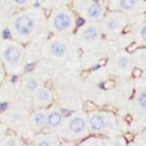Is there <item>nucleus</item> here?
<instances>
[{
    "label": "nucleus",
    "instance_id": "nucleus-1",
    "mask_svg": "<svg viewBox=\"0 0 146 146\" xmlns=\"http://www.w3.org/2000/svg\"><path fill=\"white\" fill-rule=\"evenodd\" d=\"M42 12L36 7H28L15 12L9 20V33L12 40L25 44L31 42L38 33Z\"/></svg>",
    "mask_w": 146,
    "mask_h": 146
},
{
    "label": "nucleus",
    "instance_id": "nucleus-2",
    "mask_svg": "<svg viewBox=\"0 0 146 146\" xmlns=\"http://www.w3.org/2000/svg\"><path fill=\"white\" fill-rule=\"evenodd\" d=\"M0 60L7 73H20L26 66V50L23 45L16 40L4 42L0 46Z\"/></svg>",
    "mask_w": 146,
    "mask_h": 146
},
{
    "label": "nucleus",
    "instance_id": "nucleus-3",
    "mask_svg": "<svg viewBox=\"0 0 146 146\" xmlns=\"http://www.w3.org/2000/svg\"><path fill=\"white\" fill-rule=\"evenodd\" d=\"M48 26L51 33L56 35H67L77 27V17L70 6L63 4L50 10L48 16Z\"/></svg>",
    "mask_w": 146,
    "mask_h": 146
},
{
    "label": "nucleus",
    "instance_id": "nucleus-4",
    "mask_svg": "<svg viewBox=\"0 0 146 146\" xmlns=\"http://www.w3.org/2000/svg\"><path fill=\"white\" fill-rule=\"evenodd\" d=\"M60 136L67 140H79L85 138L89 133L88 127V115L83 112L71 113L65 118V122L58 128Z\"/></svg>",
    "mask_w": 146,
    "mask_h": 146
},
{
    "label": "nucleus",
    "instance_id": "nucleus-5",
    "mask_svg": "<svg viewBox=\"0 0 146 146\" xmlns=\"http://www.w3.org/2000/svg\"><path fill=\"white\" fill-rule=\"evenodd\" d=\"M73 11L89 22H99L105 17V9L94 0H72Z\"/></svg>",
    "mask_w": 146,
    "mask_h": 146
},
{
    "label": "nucleus",
    "instance_id": "nucleus-6",
    "mask_svg": "<svg viewBox=\"0 0 146 146\" xmlns=\"http://www.w3.org/2000/svg\"><path fill=\"white\" fill-rule=\"evenodd\" d=\"M88 127L91 133H102L116 127V118L110 112L95 110L88 115Z\"/></svg>",
    "mask_w": 146,
    "mask_h": 146
},
{
    "label": "nucleus",
    "instance_id": "nucleus-7",
    "mask_svg": "<svg viewBox=\"0 0 146 146\" xmlns=\"http://www.w3.org/2000/svg\"><path fill=\"white\" fill-rule=\"evenodd\" d=\"M128 23L127 16L122 11H115L102 18V25L100 29L106 35H117L122 33L123 27Z\"/></svg>",
    "mask_w": 146,
    "mask_h": 146
},
{
    "label": "nucleus",
    "instance_id": "nucleus-8",
    "mask_svg": "<svg viewBox=\"0 0 146 146\" xmlns=\"http://www.w3.org/2000/svg\"><path fill=\"white\" fill-rule=\"evenodd\" d=\"M76 34H77V39L80 43L94 44L99 42L100 36H101V29L94 22H89V23H83L82 26H79Z\"/></svg>",
    "mask_w": 146,
    "mask_h": 146
},
{
    "label": "nucleus",
    "instance_id": "nucleus-9",
    "mask_svg": "<svg viewBox=\"0 0 146 146\" xmlns=\"http://www.w3.org/2000/svg\"><path fill=\"white\" fill-rule=\"evenodd\" d=\"M133 58L130 54L127 51H121L117 54V56L113 60L112 70L119 76H127L130 73L131 66H133Z\"/></svg>",
    "mask_w": 146,
    "mask_h": 146
},
{
    "label": "nucleus",
    "instance_id": "nucleus-10",
    "mask_svg": "<svg viewBox=\"0 0 146 146\" xmlns=\"http://www.w3.org/2000/svg\"><path fill=\"white\" fill-rule=\"evenodd\" d=\"M135 111L141 116H146V78L136 82V94L134 100Z\"/></svg>",
    "mask_w": 146,
    "mask_h": 146
},
{
    "label": "nucleus",
    "instance_id": "nucleus-11",
    "mask_svg": "<svg viewBox=\"0 0 146 146\" xmlns=\"http://www.w3.org/2000/svg\"><path fill=\"white\" fill-rule=\"evenodd\" d=\"M33 106L35 107H49L54 102V93L48 86H40V88L32 95Z\"/></svg>",
    "mask_w": 146,
    "mask_h": 146
},
{
    "label": "nucleus",
    "instance_id": "nucleus-12",
    "mask_svg": "<svg viewBox=\"0 0 146 146\" xmlns=\"http://www.w3.org/2000/svg\"><path fill=\"white\" fill-rule=\"evenodd\" d=\"M46 107H36L29 116V125L35 133H39L46 128Z\"/></svg>",
    "mask_w": 146,
    "mask_h": 146
},
{
    "label": "nucleus",
    "instance_id": "nucleus-13",
    "mask_svg": "<svg viewBox=\"0 0 146 146\" xmlns=\"http://www.w3.org/2000/svg\"><path fill=\"white\" fill-rule=\"evenodd\" d=\"M48 52L52 58H62L68 52V42L63 38H55L48 45Z\"/></svg>",
    "mask_w": 146,
    "mask_h": 146
},
{
    "label": "nucleus",
    "instance_id": "nucleus-14",
    "mask_svg": "<svg viewBox=\"0 0 146 146\" xmlns=\"http://www.w3.org/2000/svg\"><path fill=\"white\" fill-rule=\"evenodd\" d=\"M65 122V116L62 115L61 110L56 106H49L46 116V128L49 130H58V128Z\"/></svg>",
    "mask_w": 146,
    "mask_h": 146
},
{
    "label": "nucleus",
    "instance_id": "nucleus-15",
    "mask_svg": "<svg viewBox=\"0 0 146 146\" xmlns=\"http://www.w3.org/2000/svg\"><path fill=\"white\" fill-rule=\"evenodd\" d=\"M118 10L128 13H140L146 10V1L144 0H117Z\"/></svg>",
    "mask_w": 146,
    "mask_h": 146
},
{
    "label": "nucleus",
    "instance_id": "nucleus-16",
    "mask_svg": "<svg viewBox=\"0 0 146 146\" xmlns=\"http://www.w3.org/2000/svg\"><path fill=\"white\" fill-rule=\"evenodd\" d=\"M61 139L57 134L54 133H40L34 136L33 145L35 146H57L60 145Z\"/></svg>",
    "mask_w": 146,
    "mask_h": 146
},
{
    "label": "nucleus",
    "instance_id": "nucleus-17",
    "mask_svg": "<svg viewBox=\"0 0 146 146\" xmlns=\"http://www.w3.org/2000/svg\"><path fill=\"white\" fill-rule=\"evenodd\" d=\"M22 86H23V90L28 95H33L42 85H40V80L38 77L29 73V74L25 76L23 82H22Z\"/></svg>",
    "mask_w": 146,
    "mask_h": 146
},
{
    "label": "nucleus",
    "instance_id": "nucleus-18",
    "mask_svg": "<svg viewBox=\"0 0 146 146\" xmlns=\"http://www.w3.org/2000/svg\"><path fill=\"white\" fill-rule=\"evenodd\" d=\"M131 58L136 67L146 71V46H139L134 52H131Z\"/></svg>",
    "mask_w": 146,
    "mask_h": 146
},
{
    "label": "nucleus",
    "instance_id": "nucleus-19",
    "mask_svg": "<svg viewBox=\"0 0 146 146\" xmlns=\"http://www.w3.org/2000/svg\"><path fill=\"white\" fill-rule=\"evenodd\" d=\"M26 143L21 136H18L17 134L9 133V131L0 140V146H23Z\"/></svg>",
    "mask_w": 146,
    "mask_h": 146
},
{
    "label": "nucleus",
    "instance_id": "nucleus-20",
    "mask_svg": "<svg viewBox=\"0 0 146 146\" xmlns=\"http://www.w3.org/2000/svg\"><path fill=\"white\" fill-rule=\"evenodd\" d=\"M36 3V0H6V4L15 9H28L34 6V4Z\"/></svg>",
    "mask_w": 146,
    "mask_h": 146
},
{
    "label": "nucleus",
    "instance_id": "nucleus-21",
    "mask_svg": "<svg viewBox=\"0 0 146 146\" xmlns=\"http://www.w3.org/2000/svg\"><path fill=\"white\" fill-rule=\"evenodd\" d=\"M135 43L139 46H146V21L139 27L135 33Z\"/></svg>",
    "mask_w": 146,
    "mask_h": 146
},
{
    "label": "nucleus",
    "instance_id": "nucleus-22",
    "mask_svg": "<svg viewBox=\"0 0 146 146\" xmlns=\"http://www.w3.org/2000/svg\"><path fill=\"white\" fill-rule=\"evenodd\" d=\"M38 3L40 4V6L46 9V10H52L54 7H57L66 4L67 0H38Z\"/></svg>",
    "mask_w": 146,
    "mask_h": 146
},
{
    "label": "nucleus",
    "instance_id": "nucleus-23",
    "mask_svg": "<svg viewBox=\"0 0 146 146\" xmlns=\"http://www.w3.org/2000/svg\"><path fill=\"white\" fill-rule=\"evenodd\" d=\"M80 145H83V146H100V145H102V140L100 138H98V136H91V138L84 139L80 143Z\"/></svg>",
    "mask_w": 146,
    "mask_h": 146
},
{
    "label": "nucleus",
    "instance_id": "nucleus-24",
    "mask_svg": "<svg viewBox=\"0 0 146 146\" xmlns=\"http://www.w3.org/2000/svg\"><path fill=\"white\" fill-rule=\"evenodd\" d=\"M128 143H127V140L123 138H117V139H115V140H112V143H111V145H113V146H124V145H127Z\"/></svg>",
    "mask_w": 146,
    "mask_h": 146
},
{
    "label": "nucleus",
    "instance_id": "nucleus-25",
    "mask_svg": "<svg viewBox=\"0 0 146 146\" xmlns=\"http://www.w3.org/2000/svg\"><path fill=\"white\" fill-rule=\"evenodd\" d=\"M95 110H98V107L95 106V104L90 102V101L85 102L84 107H83V111H85V112H91V111H95Z\"/></svg>",
    "mask_w": 146,
    "mask_h": 146
},
{
    "label": "nucleus",
    "instance_id": "nucleus-26",
    "mask_svg": "<svg viewBox=\"0 0 146 146\" xmlns=\"http://www.w3.org/2000/svg\"><path fill=\"white\" fill-rule=\"evenodd\" d=\"M131 76H133L134 78H141V77H143V70L135 66L133 70H131Z\"/></svg>",
    "mask_w": 146,
    "mask_h": 146
},
{
    "label": "nucleus",
    "instance_id": "nucleus-27",
    "mask_svg": "<svg viewBox=\"0 0 146 146\" xmlns=\"http://www.w3.org/2000/svg\"><path fill=\"white\" fill-rule=\"evenodd\" d=\"M101 86L105 90H110V89H112L113 86H115V82H113V80H106L105 83H102Z\"/></svg>",
    "mask_w": 146,
    "mask_h": 146
},
{
    "label": "nucleus",
    "instance_id": "nucleus-28",
    "mask_svg": "<svg viewBox=\"0 0 146 146\" xmlns=\"http://www.w3.org/2000/svg\"><path fill=\"white\" fill-rule=\"evenodd\" d=\"M7 133V127L5 125V123L0 122V140L3 139V136Z\"/></svg>",
    "mask_w": 146,
    "mask_h": 146
},
{
    "label": "nucleus",
    "instance_id": "nucleus-29",
    "mask_svg": "<svg viewBox=\"0 0 146 146\" xmlns=\"http://www.w3.org/2000/svg\"><path fill=\"white\" fill-rule=\"evenodd\" d=\"M138 48H139V45L136 44V43H133V44H130L129 46H128V48L125 49V51H127V52H129V54H131V52H134Z\"/></svg>",
    "mask_w": 146,
    "mask_h": 146
},
{
    "label": "nucleus",
    "instance_id": "nucleus-30",
    "mask_svg": "<svg viewBox=\"0 0 146 146\" xmlns=\"http://www.w3.org/2000/svg\"><path fill=\"white\" fill-rule=\"evenodd\" d=\"M133 29V27H131V25H129V23H127L124 27H123V29H122V33L123 34H127V33H129V32Z\"/></svg>",
    "mask_w": 146,
    "mask_h": 146
},
{
    "label": "nucleus",
    "instance_id": "nucleus-31",
    "mask_svg": "<svg viewBox=\"0 0 146 146\" xmlns=\"http://www.w3.org/2000/svg\"><path fill=\"white\" fill-rule=\"evenodd\" d=\"M123 138L127 140V143H130V141L134 140V135L131 134V133H125L124 135H123Z\"/></svg>",
    "mask_w": 146,
    "mask_h": 146
},
{
    "label": "nucleus",
    "instance_id": "nucleus-32",
    "mask_svg": "<svg viewBox=\"0 0 146 146\" xmlns=\"http://www.w3.org/2000/svg\"><path fill=\"white\" fill-rule=\"evenodd\" d=\"M7 5L6 4V0H0V10H3L4 7H5Z\"/></svg>",
    "mask_w": 146,
    "mask_h": 146
},
{
    "label": "nucleus",
    "instance_id": "nucleus-33",
    "mask_svg": "<svg viewBox=\"0 0 146 146\" xmlns=\"http://www.w3.org/2000/svg\"><path fill=\"white\" fill-rule=\"evenodd\" d=\"M106 58H104V60H101V61H100L99 62V66H104V65H106Z\"/></svg>",
    "mask_w": 146,
    "mask_h": 146
},
{
    "label": "nucleus",
    "instance_id": "nucleus-34",
    "mask_svg": "<svg viewBox=\"0 0 146 146\" xmlns=\"http://www.w3.org/2000/svg\"><path fill=\"white\" fill-rule=\"evenodd\" d=\"M143 76H144V78H146V71H143Z\"/></svg>",
    "mask_w": 146,
    "mask_h": 146
},
{
    "label": "nucleus",
    "instance_id": "nucleus-35",
    "mask_svg": "<svg viewBox=\"0 0 146 146\" xmlns=\"http://www.w3.org/2000/svg\"><path fill=\"white\" fill-rule=\"evenodd\" d=\"M94 1H96V3H100V1H101V0H94Z\"/></svg>",
    "mask_w": 146,
    "mask_h": 146
},
{
    "label": "nucleus",
    "instance_id": "nucleus-36",
    "mask_svg": "<svg viewBox=\"0 0 146 146\" xmlns=\"http://www.w3.org/2000/svg\"><path fill=\"white\" fill-rule=\"evenodd\" d=\"M0 111H1V107H0Z\"/></svg>",
    "mask_w": 146,
    "mask_h": 146
},
{
    "label": "nucleus",
    "instance_id": "nucleus-37",
    "mask_svg": "<svg viewBox=\"0 0 146 146\" xmlns=\"http://www.w3.org/2000/svg\"><path fill=\"white\" fill-rule=\"evenodd\" d=\"M145 12H146V10H145Z\"/></svg>",
    "mask_w": 146,
    "mask_h": 146
}]
</instances>
